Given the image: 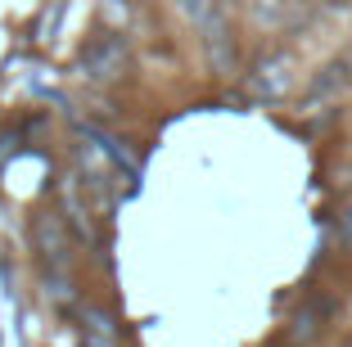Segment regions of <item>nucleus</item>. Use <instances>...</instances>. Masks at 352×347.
<instances>
[{"label":"nucleus","mask_w":352,"mask_h":347,"mask_svg":"<svg viewBox=\"0 0 352 347\" xmlns=\"http://www.w3.org/2000/svg\"><path fill=\"white\" fill-rule=\"evenodd\" d=\"M316 334V311H302L298 320H294V343H302V338Z\"/></svg>","instance_id":"3"},{"label":"nucleus","mask_w":352,"mask_h":347,"mask_svg":"<svg viewBox=\"0 0 352 347\" xmlns=\"http://www.w3.org/2000/svg\"><path fill=\"white\" fill-rule=\"evenodd\" d=\"M82 347H122V343H118L113 320L104 316V311H95V306L82 311Z\"/></svg>","instance_id":"2"},{"label":"nucleus","mask_w":352,"mask_h":347,"mask_svg":"<svg viewBox=\"0 0 352 347\" xmlns=\"http://www.w3.org/2000/svg\"><path fill=\"white\" fill-rule=\"evenodd\" d=\"M32 239H36V248L45 257V271H68V225L59 216L45 212L36 221V230H32Z\"/></svg>","instance_id":"1"},{"label":"nucleus","mask_w":352,"mask_h":347,"mask_svg":"<svg viewBox=\"0 0 352 347\" xmlns=\"http://www.w3.org/2000/svg\"><path fill=\"white\" fill-rule=\"evenodd\" d=\"M348 347H352V343H348Z\"/></svg>","instance_id":"5"},{"label":"nucleus","mask_w":352,"mask_h":347,"mask_svg":"<svg viewBox=\"0 0 352 347\" xmlns=\"http://www.w3.org/2000/svg\"><path fill=\"white\" fill-rule=\"evenodd\" d=\"M339 244L352 248V203L343 208V216H339Z\"/></svg>","instance_id":"4"}]
</instances>
